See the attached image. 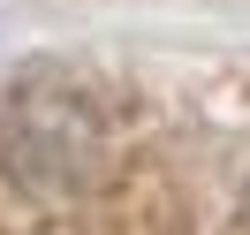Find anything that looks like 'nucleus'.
Listing matches in <instances>:
<instances>
[{
    "mask_svg": "<svg viewBox=\"0 0 250 235\" xmlns=\"http://www.w3.org/2000/svg\"><path fill=\"white\" fill-rule=\"evenodd\" d=\"M114 167V129L83 84H23L0 107V174L31 197H83Z\"/></svg>",
    "mask_w": 250,
    "mask_h": 235,
    "instance_id": "1",
    "label": "nucleus"
},
{
    "mask_svg": "<svg viewBox=\"0 0 250 235\" xmlns=\"http://www.w3.org/2000/svg\"><path fill=\"white\" fill-rule=\"evenodd\" d=\"M243 197H250V174H243Z\"/></svg>",
    "mask_w": 250,
    "mask_h": 235,
    "instance_id": "2",
    "label": "nucleus"
}]
</instances>
